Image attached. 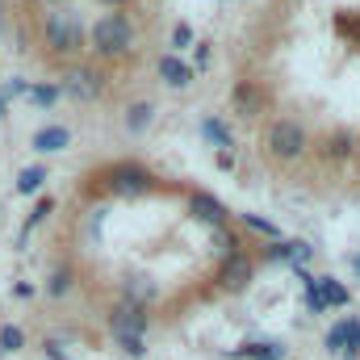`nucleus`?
I'll list each match as a JSON object with an SVG mask.
<instances>
[{
  "mask_svg": "<svg viewBox=\"0 0 360 360\" xmlns=\"http://www.w3.org/2000/svg\"><path fill=\"white\" fill-rule=\"evenodd\" d=\"M314 289H319L327 302H335V306H348V289H344V285H335V281H314Z\"/></svg>",
  "mask_w": 360,
  "mask_h": 360,
  "instance_id": "nucleus-16",
  "label": "nucleus"
},
{
  "mask_svg": "<svg viewBox=\"0 0 360 360\" xmlns=\"http://www.w3.org/2000/svg\"><path fill=\"white\" fill-rule=\"evenodd\" d=\"M46 352H51V360H68V356H63V352H59V344H55V340L46 344Z\"/></svg>",
  "mask_w": 360,
  "mask_h": 360,
  "instance_id": "nucleus-26",
  "label": "nucleus"
},
{
  "mask_svg": "<svg viewBox=\"0 0 360 360\" xmlns=\"http://www.w3.org/2000/svg\"><path fill=\"white\" fill-rule=\"evenodd\" d=\"M134 42H139V30H134V21L126 13H105L89 30V51L96 59H105V63L134 55Z\"/></svg>",
  "mask_w": 360,
  "mask_h": 360,
  "instance_id": "nucleus-1",
  "label": "nucleus"
},
{
  "mask_svg": "<svg viewBox=\"0 0 360 360\" xmlns=\"http://www.w3.org/2000/svg\"><path fill=\"white\" fill-rule=\"evenodd\" d=\"M46 214H51V197H46V201H38V205H34V214H30V222H25V231H30V226H38V222H42V218H46Z\"/></svg>",
  "mask_w": 360,
  "mask_h": 360,
  "instance_id": "nucleus-23",
  "label": "nucleus"
},
{
  "mask_svg": "<svg viewBox=\"0 0 360 360\" xmlns=\"http://www.w3.org/2000/svg\"><path fill=\"white\" fill-rule=\"evenodd\" d=\"M243 222H248V226H256V231H264V235H276V226H272V222H260V218H252V214H243Z\"/></svg>",
  "mask_w": 360,
  "mask_h": 360,
  "instance_id": "nucleus-24",
  "label": "nucleus"
},
{
  "mask_svg": "<svg viewBox=\"0 0 360 360\" xmlns=\"http://www.w3.org/2000/svg\"><path fill=\"white\" fill-rule=\"evenodd\" d=\"M38 4H63V0H38Z\"/></svg>",
  "mask_w": 360,
  "mask_h": 360,
  "instance_id": "nucleus-28",
  "label": "nucleus"
},
{
  "mask_svg": "<svg viewBox=\"0 0 360 360\" xmlns=\"http://www.w3.org/2000/svg\"><path fill=\"white\" fill-rule=\"evenodd\" d=\"M0 117H4V96H0Z\"/></svg>",
  "mask_w": 360,
  "mask_h": 360,
  "instance_id": "nucleus-30",
  "label": "nucleus"
},
{
  "mask_svg": "<svg viewBox=\"0 0 360 360\" xmlns=\"http://www.w3.org/2000/svg\"><path fill=\"white\" fill-rule=\"evenodd\" d=\"M42 180H46V168H25V172L17 176V193H38Z\"/></svg>",
  "mask_w": 360,
  "mask_h": 360,
  "instance_id": "nucleus-15",
  "label": "nucleus"
},
{
  "mask_svg": "<svg viewBox=\"0 0 360 360\" xmlns=\"http://www.w3.org/2000/svg\"><path fill=\"white\" fill-rule=\"evenodd\" d=\"M352 269H356V272H360V256H356V260H352Z\"/></svg>",
  "mask_w": 360,
  "mask_h": 360,
  "instance_id": "nucleus-29",
  "label": "nucleus"
},
{
  "mask_svg": "<svg viewBox=\"0 0 360 360\" xmlns=\"http://www.w3.org/2000/svg\"><path fill=\"white\" fill-rule=\"evenodd\" d=\"M151 117H155L151 101H134V105L126 109V130H130V134H143V130L151 126Z\"/></svg>",
  "mask_w": 360,
  "mask_h": 360,
  "instance_id": "nucleus-13",
  "label": "nucleus"
},
{
  "mask_svg": "<svg viewBox=\"0 0 360 360\" xmlns=\"http://www.w3.org/2000/svg\"><path fill=\"white\" fill-rule=\"evenodd\" d=\"M105 188L109 193H122V197H139V193H151L155 188V176L139 164H113L105 172Z\"/></svg>",
  "mask_w": 360,
  "mask_h": 360,
  "instance_id": "nucleus-4",
  "label": "nucleus"
},
{
  "mask_svg": "<svg viewBox=\"0 0 360 360\" xmlns=\"http://www.w3.org/2000/svg\"><path fill=\"white\" fill-rule=\"evenodd\" d=\"M188 205H193V214H197L201 222H210V226H218V231L226 226V210H222V205H218V201H214L210 193H197V197H193Z\"/></svg>",
  "mask_w": 360,
  "mask_h": 360,
  "instance_id": "nucleus-11",
  "label": "nucleus"
},
{
  "mask_svg": "<svg viewBox=\"0 0 360 360\" xmlns=\"http://www.w3.org/2000/svg\"><path fill=\"white\" fill-rule=\"evenodd\" d=\"M306 147H310L306 126L293 122V117H276V122L269 126V134H264V151H269L276 164H293V160H302Z\"/></svg>",
  "mask_w": 360,
  "mask_h": 360,
  "instance_id": "nucleus-3",
  "label": "nucleus"
},
{
  "mask_svg": "<svg viewBox=\"0 0 360 360\" xmlns=\"http://www.w3.org/2000/svg\"><path fill=\"white\" fill-rule=\"evenodd\" d=\"M231 101H235V113L239 117H260L264 113V92L256 89L252 80H239L235 92H231Z\"/></svg>",
  "mask_w": 360,
  "mask_h": 360,
  "instance_id": "nucleus-8",
  "label": "nucleus"
},
{
  "mask_svg": "<svg viewBox=\"0 0 360 360\" xmlns=\"http://www.w3.org/2000/svg\"><path fill=\"white\" fill-rule=\"evenodd\" d=\"M348 344V352H356L360 348V323H340V327H331V335H327V348H344Z\"/></svg>",
  "mask_w": 360,
  "mask_h": 360,
  "instance_id": "nucleus-12",
  "label": "nucleus"
},
{
  "mask_svg": "<svg viewBox=\"0 0 360 360\" xmlns=\"http://www.w3.org/2000/svg\"><path fill=\"white\" fill-rule=\"evenodd\" d=\"M352 155V134H331L323 143V160H348Z\"/></svg>",
  "mask_w": 360,
  "mask_h": 360,
  "instance_id": "nucleus-14",
  "label": "nucleus"
},
{
  "mask_svg": "<svg viewBox=\"0 0 360 360\" xmlns=\"http://www.w3.org/2000/svg\"><path fill=\"white\" fill-rule=\"evenodd\" d=\"M72 143V130L68 126H42L38 134H34V151H42V155H55V151H63Z\"/></svg>",
  "mask_w": 360,
  "mask_h": 360,
  "instance_id": "nucleus-9",
  "label": "nucleus"
},
{
  "mask_svg": "<svg viewBox=\"0 0 360 360\" xmlns=\"http://www.w3.org/2000/svg\"><path fill=\"white\" fill-rule=\"evenodd\" d=\"M42 42H46V51H51V59H68V63H72V59L84 55L89 34H84V21H80L76 13L55 8V13L42 17Z\"/></svg>",
  "mask_w": 360,
  "mask_h": 360,
  "instance_id": "nucleus-2",
  "label": "nucleus"
},
{
  "mask_svg": "<svg viewBox=\"0 0 360 360\" xmlns=\"http://www.w3.org/2000/svg\"><path fill=\"white\" fill-rule=\"evenodd\" d=\"M21 344H25V335L17 327H0V352H17Z\"/></svg>",
  "mask_w": 360,
  "mask_h": 360,
  "instance_id": "nucleus-19",
  "label": "nucleus"
},
{
  "mask_svg": "<svg viewBox=\"0 0 360 360\" xmlns=\"http://www.w3.org/2000/svg\"><path fill=\"white\" fill-rule=\"evenodd\" d=\"M252 276H256V260H252L248 252H231L226 264H222V272H218V285H222L226 293H243V289L252 285Z\"/></svg>",
  "mask_w": 360,
  "mask_h": 360,
  "instance_id": "nucleus-6",
  "label": "nucleus"
},
{
  "mask_svg": "<svg viewBox=\"0 0 360 360\" xmlns=\"http://www.w3.org/2000/svg\"><path fill=\"white\" fill-rule=\"evenodd\" d=\"M218 168L231 172V168H235V151H218Z\"/></svg>",
  "mask_w": 360,
  "mask_h": 360,
  "instance_id": "nucleus-25",
  "label": "nucleus"
},
{
  "mask_svg": "<svg viewBox=\"0 0 360 360\" xmlns=\"http://www.w3.org/2000/svg\"><path fill=\"white\" fill-rule=\"evenodd\" d=\"M160 80H164L168 89H188V84H193V68L180 63L176 55H164V59H160Z\"/></svg>",
  "mask_w": 360,
  "mask_h": 360,
  "instance_id": "nucleus-10",
  "label": "nucleus"
},
{
  "mask_svg": "<svg viewBox=\"0 0 360 360\" xmlns=\"http://www.w3.org/2000/svg\"><path fill=\"white\" fill-rule=\"evenodd\" d=\"M63 92L76 96V101H101V96H105V72L80 63V68H72V72L63 76Z\"/></svg>",
  "mask_w": 360,
  "mask_h": 360,
  "instance_id": "nucleus-5",
  "label": "nucleus"
},
{
  "mask_svg": "<svg viewBox=\"0 0 360 360\" xmlns=\"http://www.w3.org/2000/svg\"><path fill=\"white\" fill-rule=\"evenodd\" d=\"M109 327H113V335H143L147 331V310L139 302H122V306H113Z\"/></svg>",
  "mask_w": 360,
  "mask_h": 360,
  "instance_id": "nucleus-7",
  "label": "nucleus"
},
{
  "mask_svg": "<svg viewBox=\"0 0 360 360\" xmlns=\"http://www.w3.org/2000/svg\"><path fill=\"white\" fill-rule=\"evenodd\" d=\"M68 289H72V269H55V272H51V285H46V293H51V297H63Z\"/></svg>",
  "mask_w": 360,
  "mask_h": 360,
  "instance_id": "nucleus-17",
  "label": "nucleus"
},
{
  "mask_svg": "<svg viewBox=\"0 0 360 360\" xmlns=\"http://www.w3.org/2000/svg\"><path fill=\"white\" fill-rule=\"evenodd\" d=\"M201 134H205V139H214L222 151L231 147V134H226V126H222V122H214V117H210V122H201Z\"/></svg>",
  "mask_w": 360,
  "mask_h": 360,
  "instance_id": "nucleus-18",
  "label": "nucleus"
},
{
  "mask_svg": "<svg viewBox=\"0 0 360 360\" xmlns=\"http://www.w3.org/2000/svg\"><path fill=\"white\" fill-rule=\"evenodd\" d=\"M172 46H180V51L193 46V30H188V25H176V30H172Z\"/></svg>",
  "mask_w": 360,
  "mask_h": 360,
  "instance_id": "nucleus-22",
  "label": "nucleus"
},
{
  "mask_svg": "<svg viewBox=\"0 0 360 360\" xmlns=\"http://www.w3.org/2000/svg\"><path fill=\"white\" fill-rule=\"evenodd\" d=\"M117 344H122V352H126V356H143V352H147V344H143V335H117Z\"/></svg>",
  "mask_w": 360,
  "mask_h": 360,
  "instance_id": "nucleus-20",
  "label": "nucleus"
},
{
  "mask_svg": "<svg viewBox=\"0 0 360 360\" xmlns=\"http://www.w3.org/2000/svg\"><path fill=\"white\" fill-rule=\"evenodd\" d=\"M101 4H109V8H117V4H130V0H101Z\"/></svg>",
  "mask_w": 360,
  "mask_h": 360,
  "instance_id": "nucleus-27",
  "label": "nucleus"
},
{
  "mask_svg": "<svg viewBox=\"0 0 360 360\" xmlns=\"http://www.w3.org/2000/svg\"><path fill=\"white\" fill-rule=\"evenodd\" d=\"M59 92L63 89H46V84H38V89H30V101H34V105H55Z\"/></svg>",
  "mask_w": 360,
  "mask_h": 360,
  "instance_id": "nucleus-21",
  "label": "nucleus"
}]
</instances>
